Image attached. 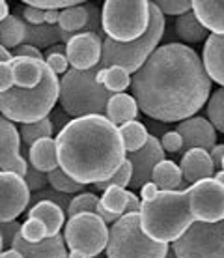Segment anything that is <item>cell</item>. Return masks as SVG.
I'll return each mask as SVG.
<instances>
[{"mask_svg":"<svg viewBox=\"0 0 224 258\" xmlns=\"http://www.w3.org/2000/svg\"><path fill=\"white\" fill-rule=\"evenodd\" d=\"M118 129H120V137H122L125 154L138 152L140 148L146 146L147 139H150V133H147L146 125L142 122H138V120H131V122H127V123H122Z\"/></svg>","mask_w":224,"mask_h":258,"instance_id":"cell-27","label":"cell"},{"mask_svg":"<svg viewBox=\"0 0 224 258\" xmlns=\"http://www.w3.org/2000/svg\"><path fill=\"white\" fill-rule=\"evenodd\" d=\"M26 217H36V219L41 221L47 228V238L60 234L65 223V212L51 200H39V202L32 204V208L26 213Z\"/></svg>","mask_w":224,"mask_h":258,"instance_id":"cell-23","label":"cell"},{"mask_svg":"<svg viewBox=\"0 0 224 258\" xmlns=\"http://www.w3.org/2000/svg\"><path fill=\"white\" fill-rule=\"evenodd\" d=\"M56 41H62V30L58 26L49 25H26L25 32V43L34 47H52L56 45Z\"/></svg>","mask_w":224,"mask_h":258,"instance_id":"cell-31","label":"cell"},{"mask_svg":"<svg viewBox=\"0 0 224 258\" xmlns=\"http://www.w3.org/2000/svg\"><path fill=\"white\" fill-rule=\"evenodd\" d=\"M138 217L142 232L159 243H174L194 223L187 189L159 191L155 199L142 200Z\"/></svg>","mask_w":224,"mask_h":258,"instance_id":"cell-3","label":"cell"},{"mask_svg":"<svg viewBox=\"0 0 224 258\" xmlns=\"http://www.w3.org/2000/svg\"><path fill=\"white\" fill-rule=\"evenodd\" d=\"M13 56H26V58H34V60H45L43 54H41V49L34 45H28V43H23L15 49V54Z\"/></svg>","mask_w":224,"mask_h":258,"instance_id":"cell-47","label":"cell"},{"mask_svg":"<svg viewBox=\"0 0 224 258\" xmlns=\"http://www.w3.org/2000/svg\"><path fill=\"white\" fill-rule=\"evenodd\" d=\"M178 131L183 139L181 152H187L191 148H202L205 152H211L217 146V131L209 120L202 116H191L178 123Z\"/></svg>","mask_w":224,"mask_h":258,"instance_id":"cell-16","label":"cell"},{"mask_svg":"<svg viewBox=\"0 0 224 258\" xmlns=\"http://www.w3.org/2000/svg\"><path fill=\"white\" fill-rule=\"evenodd\" d=\"M165 258H176V254H174V251H172V249H170V251H168V254H167V256H165Z\"/></svg>","mask_w":224,"mask_h":258,"instance_id":"cell-58","label":"cell"},{"mask_svg":"<svg viewBox=\"0 0 224 258\" xmlns=\"http://www.w3.org/2000/svg\"><path fill=\"white\" fill-rule=\"evenodd\" d=\"M58 52H60V54H64V52H65V45H64V43H56V45L49 47L45 54H58Z\"/></svg>","mask_w":224,"mask_h":258,"instance_id":"cell-54","label":"cell"},{"mask_svg":"<svg viewBox=\"0 0 224 258\" xmlns=\"http://www.w3.org/2000/svg\"><path fill=\"white\" fill-rule=\"evenodd\" d=\"M174 30L185 43H200V41H205V38L209 36V32L200 25V21L196 19L192 10L179 15L174 23Z\"/></svg>","mask_w":224,"mask_h":258,"instance_id":"cell-26","label":"cell"},{"mask_svg":"<svg viewBox=\"0 0 224 258\" xmlns=\"http://www.w3.org/2000/svg\"><path fill=\"white\" fill-rule=\"evenodd\" d=\"M60 79L43 62L41 81L38 86L23 90L13 86L12 90L0 94V112L13 123H34L49 118L58 101Z\"/></svg>","mask_w":224,"mask_h":258,"instance_id":"cell-4","label":"cell"},{"mask_svg":"<svg viewBox=\"0 0 224 258\" xmlns=\"http://www.w3.org/2000/svg\"><path fill=\"white\" fill-rule=\"evenodd\" d=\"M168 243L150 239L140 228L138 213H123L109 228L107 258H165Z\"/></svg>","mask_w":224,"mask_h":258,"instance_id":"cell-7","label":"cell"},{"mask_svg":"<svg viewBox=\"0 0 224 258\" xmlns=\"http://www.w3.org/2000/svg\"><path fill=\"white\" fill-rule=\"evenodd\" d=\"M152 181H154L159 191H181L185 189V181L181 168L170 159H163L157 163L152 172Z\"/></svg>","mask_w":224,"mask_h":258,"instance_id":"cell-25","label":"cell"},{"mask_svg":"<svg viewBox=\"0 0 224 258\" xmlns=\"http://www.w3.org/2000/svg\"><path fill=\"white\" fill-rule=\"evenodd\" d=\"M88 25V6L86 4H79V6H71L67 10L60 12V19H58V28L65 34H79L84 32V28Z\"/></svg>","mask_w":224,"mask_h":258,"instance_id":"cell-29","label":"cell"},{"mask_svg":"<svg viewBox=\"0 0 224 258\" xmlns=\"http://www.w3.org/2000/svg\"><path fill=\"white\" fill-rule=\"evenodd\" d=\"M192 4V13L196 15L200 25L204 26L207 32L215 36H224V0H194Z\"/></svg>","mask_w":224,"mask_h":258,"instance_id":"cell-20","label":"cell"},{"mask_svg":"<svg viewBox=\"0 0 224 258\" xmlns=\"http://www.w3.org/2000/svg\"><path fill=\"white\" fill-rule=\"evenodd\" d=\"M10 17V4L6 0H0V23Z\"/></svg>","mask_w":224,"mask_h":258,"instance_id":"cell-52","label":"cell"},{"mask_svg":"<svg viewBox=\"0 0 224 258\" xmlns=\"http://www.w3.org/2000/svg\"><path fill=\"white\" fill-rule=\"evenodd\" d=\"M103 52V39L94 32L73 34L65 43V56L71 70L86 71L99 66Z\"/></svg>","mask_w":224,"mask_h":258,"instance_id":"cell-13","label":"cell"},{"mask_svg":"<svg viewBox=\"0 0 224 258\" xmlns=\"http://www.w3.org/2000/svg\"><path fill=\"white\" fill-rule=\"evenodd\" d=\"M21 236L28 243H39V241H43L47 238V228L36 217H26V221L21 225Z\"/></svg>","mask_w":224,"mask_h":258,"instance_id":"cell-38","label":"cell"},{"mask_svg":"<svg viewBox=\"0 0 224 258\" xmlns=\"http://www.w3.org/2000/svg\"><path fill=\"white\" fill-rule=\"evenodd\" d=\"M28 161H30V167L43 172V174L56 170L60 167L58 165L56 141L51 137L36 141L32 146H28Z\"/></svg>","mask_w":224,"mask_h":258,"instance_id":"cell-21","label":"cell"},{"mask_svg":"<svg viewBox=\"0 0 224 258\" xmlns=\"http://www.w3.org/2000/svg\"><path fill=\"white\" fill-rule=\"evenodd\" d=\"M94 258H99V256H94Z\"/></svg>","mask_w":224,"mask_h":258,"instance_id":"cell-61","label":"cell"},{"mask_svg":"<svg viewBox=\"0 0 224 258\" xmlns=\"http://www.w3.org/2000/svg\"><path fill=\"white\" fill-rule=\"evenodd\" d=\"M138 109L157 122L174 123L194 116L209 99L211 79L198 52L185 43L157 47L131 79Z\"/></svg>","mask_w":224,"mask_h":258,"instance_id":"cell-1","label":"cell"},{"mask_svg":"<svg viewBox=\"0 0 224 258\" xmlns=\"http://www.w3.org/2000/svg\"><path fill=\"white\" fill-rule=\"evenodd\" d=\"M154 4L163 15H176V17L191 12L192 8L189 0H155Z\"/></svg>","mask_w":224,"mask_h":258,"instance_id":"cell-39","label":"cell"},{"mask_svg":"<svg viewBox=\"0 0 224 258\" xmlns=\"http://www.w3.org/2000/svg\"><path fill=\"white\" fill-rule=\"evenodd\" d=\"M150 26L147 0H107L101 8V28L107 38L129 43L142 38Z\"/></svg>","mask_w":224,"mask_h":258,"instance_id":"cell-8","label":"cell"},{"mask_svg":"<svg viewBox=\"0 0 224 258\" xmlns=\"http://www.w3.org/2000/svg\"><path fill=\"white\" fill-rule=\"evenodd\" d=\"M131 176H133V167H131V163L125 159V161L122 163V167L118 168L114 174L110 176L109 180L96 183V189H99V191H105L107 187H112V185H118V187L125 189L129 183H131Z\"/></svg>","mask_w":224,"mask_h":258,"instance_id":"cell-37","label":"cell"},{"mask_svg":"<svg viewBox=\"0 0 224 258\" xmlns=\"http://www.w3.org/2000/svg\"><path fill=\"white\" fill-rule=\"evenodd\" d=\"M97 83L103 84L110 94H123L131 86V75L120 66H107L97 71Z\"/></svg>","mask_w":224,"mask_h":258,"instance_id":"cell-28","label":"cell"},{"mask_svg":"<svg viewBox=\"0 0 224 258\" xmlns=\"http://www.w3.org/2000/svg\"><path fill=\"white\" fill-rule=\"evenodd\" d=\"M222 172H224V159H222Z\"/></svg>","mask_w":224,"mask_h":258,"instance_id":"cell-60","label":"cell"},{"mask_svg":"<svg viewBox=\"0 0 224 258\" xmlns=\"http://www.w3.org/2000/svg\"><path fill=\"white\" fill-rule=\"evenodd\" d=\"M176 258H224V221H194L172 243Z\"/></svg>","mask_w":224,"mask_h":258,"instance_id":"cell-9","label":"cell"},{"mask_svg":"<svg viewBox=\"0 0 224 258\" xmlns=\"http://www.w3.org/2000/svg\"><path fill=\"white\" fill-rule=\"evenodd\" d=\"M23 4L26 6L38 8V10H56V12H62V10H67L71 6H79V4H84L83 0H25Z\"/></svg>","mask_w":224,"mask_h":258,"instance_id":"cell-40","label":"cell"},{"mask_svg":"<svg viewBox=\"0 0 224 258\" xmlns=\"http://www.w3.org/2000/svg\"><path fill=\"white\" fill-rule=\"evenodd\" d=\"M142 200L134 195V191H127V202H125V212L123 213H138L140 212Z\"/></svg>","mask_w":224,"mask_h":258,"instance_id":"cell-48","label":"cell"},{"mask_svg":"<svg viewBox=\"0 0 224 258\" xmlns=\"http://www.w3.org/2000/svg\"><path fill=\"white\" fill-rule=\"evenodd\" d=\"M45 64L49 66V70L54 73V75H64L67 68H69V62H67V56L64 54H45Z\"/></svg>","mask_w":224,"mask_h":258,"instance_id":"cell-43","label":"cell"},{"mask_svg":"<svg viewBox=\"0 0 224 258\" xmlns=\"http://www.w3.org/2000/svg\"><path fill=\"white\" fill-rule=\"evenodd\" d=\"M30 204V191L23 176L0 170V223L17 221Z\"/></svg>","mask_w":224,"mask_h":258,"instance_id":"cell-12","label":"cell"},{"mask_svg":"<svg viewBox=\"0 0 224 258\" xmlns=\"http://www.w3.org/2000/svg\"><path fill=\"white\" fill-rule=\"evenodd\" d=\"M159 144L161 148L165 150V152H168V154H178L183 148V139H181V135H179L178 131H167L159 139Z\"/></svg>","mask_w":224,"mask_h":258,"instance_id":"cell-42","label":"cell"},{"mask_svg":"<svg viewBox=\"0 0 224 258\" xmlns=\"http://www.w3.org/2000/svg\"><path fill=\"white\" fill-rule=\"evenodd\" d=\"M26 23L21 21L15 13H10V17L0 23V45L6 49H17L25 43Z\"/></svg>","mask_w":224,"mask_h":258,"instance_id":"cell-30","label":"cell"},{"mask_svg":"<svg viewBox=\"0 0 224 258\" xmlns=\"http://www.w3.org/2000/svg\"><path fill=\"white\" fill-rule=\"evenodd\" d=\"M163 159H165V150L161 148L159 139L150 135L144 148L133 152V154H127V161L133 167V176H131L129 185L134 189L142 187L146 181L152 180V172H154L155 165Z\"/></svg>","mask_w":224,"mask_h":258,"instance_id":"cell-15","label":"cell"},{"mask_svg":"<svg viewBox=\"0 0 224 258\" xmlns=\"http://www.w3.org/2000/svg\"><path fill=\"white\" fill-rule=\"evenodd\" d=\"M0 258H23V254L17 249H8V251L0 252Z\"/></svg>","mask_w":224,"mask_h":258,"instance_id":"cell-55","label":"cell"},{"mask_svg":"<svg viewBox=\"0 0 224 258\" xmlns=\"http://www.w3.org/2000/svg\"><path fill=\"white\" fill-rule=\"evenodd\" d=\"M202 64L211 83L220 84V88H224V36L209 34L205 38Z\"/></svg>","mask_w":224,"mask_h":258,"instance_id":"cell-19","label":"cell"},{"mask_svg":"<svg viewBox=\"0 0 224 258\" xmlns=\"http://www.w3.org/2000/svg\"><path fill=\"white\" fill-rule=\"evenodd\" d=\"M23 17H25L26 25H34V26L45 25V12L43 10H38V8L26 6L23 10Z\"/></svg>","mask_w":224,"mask_h":258,"instance_id":"cell-46","label":"cell"},{"mask_svg":"<svg viewBox=\"0 0 224 258\" xmlns=\"http://www.w3.org/2000/svg\"><path fill=\"white\" fill-rule=\"evenodd\" d=\"M138 110L140 109H138L133 96H129V94H112L109 103H107V109H105V116L109 118L116 127H120L122 123L136 120Z\"/></svg>","mask_w":224,"mask_h":258,"instance_id":"cell-24","label":"cell"},{"mask_svg":"<svg viewBox=\"0 0 224 258\" xmlns=\"http://www.w3.org/2000/svg\"><path fill=\"white\" fill-rule=\"evenodd\" d=\"M189 208L194 221L217 223L224 221V185L215 178L191 183L187 187Z\"/></svg>","mask_w":224,"mask_h":258,"instance_id":"cell-11","label":"cell"},{"mask_svg":"<svg viewBox=\"0 0 224 258\" xmlns=\"http://www.w3.org/2000/svg\"><path fill=\"white\" fill-rule=\"evenodd\" d=\"M58 19H60V12H56V10H47L45 12V25L58 26Z\"/></svg>","mask_w":224,"mask_h":258,"instance_id":"cell-51","label":"cell"},{"mask_svg":"<svg viewBox=\"0 0 224 258\" xmlns=\"http://www.w3.org/2000/svg\"><path fill=\"white\" fill-rule=\"evenodd\" d=\"M207 118L215 131L224 133V88H218L207 99Z\"/></svg>","mask_w":224,"mask_h":258,"instance_id":"cell-35","label":"cell"},{"mask_svg":"<svg viewBox=\"0 0 224 258\" xmlns=\"http://www.w3.org/2000/svg\"><path fill=\"white\" fill-rule=\"evenodd\" d=\"M21 232V225L17 221H8V223H0V236H2V245L10 247L12 249V243L15 236Z\"/></svg>","mask_w":224,"mask_h":258,"instance_id":"cell-44","label":"cell"},{"mask_svg":"<svg viewBox=\"0 0 224 258\" xmlns=\"http://www.w3.org/2000/svg\"><path fill=\"white\" fill-rule=\"evenodd\" d=\"M67 258H86V254L81 251H69L67 252Z\"/></svg>","mask_w":224,"mask_h":258,"instance_id":"cell-56","label":"cell"},{"mask_svg":"<svg viewBox=\"0 0 224 258\" xmlns=\"http://www.w3.org/2000/svg\"><path fill=\"white\" fill-rule=\"evenodd\" d=\"M12 249H17L23 258H67V247L62 234L45 238L39 243H28L19 232L13 239Z\"/></svg>","mask_w":224,"mask_h":258,"instance_id":"cell-17","label":"cell"},{"mask_svg":"<svg viewBox=\"0 0 224 258\" xmlns=\"http://www.w3.org/2000/svg\"><path fill=\"white\" fill-rule=\"evenodd\" d=\"M52 131H54V125H52L51 118H45V120H39V122L34 123H23L19 129L21 142H25L26 146H32L34 142L39 141V139L51 137Z\"/></svg>","mask_w":224,"mask_h":258,"instance_id":"cell-33","label":"cell"},{"mask_svg":"<svg viewBox=\"0 0 224 258\" xmlns=\"http://www.w3.org/2000/svg\"><path fill=\"white\" fill-rule=\"evenodd\" d=\"M26 168H28V163L21 155L19 129L8 118L0 116V170L25 176Z\"/></svg>","mask_w":224,"mask_h":258,"instance_id":"cell-14","label":"cell"},{"mask_svg":"<svg viewBox=\"0 0 224 258\" xmlns=\"http://www.w3.org/2000/svg\"><path fill=\"white\" fill-rule=\"evenodd\" d=\"M125 202H127V191L123 187L112 185L103 191V197H99V204L105 210L116 217H122L125 212Z\"/></svg>","mask_w":224,"mask_h":258,"instance_id":"cell-32","label":"cell"},{"mask_svg":"<svg viewBox=\"0 0 224 258\" xmlns=\"http://www.w3.org/2000/svg\"><path fill=\"white\" fill-rule=\"evenodd\" d=\"M13 86L15 84H13L12 66H10V62H4V64H0V94L12 90Z\"/></svg>","mask_w":224,"mask_h":258,"instance_id":"cell-45","label":"cell"},{"mask_svg":"<svg viewBox=\"0 0 224 258\" xmlns=\"http://www.w3.org/2000/svg\"><path fill=\"white\" fill-rule=\"evenodd\" d=\"M54 141L60 168L83 185L109 180L127 159L120 129L103 114L73 118Z\"/></svg>","mask_w":224,"mask_h":258,"instance_id":"cell-2","label":"cell"},{"mask_svg":"<svg viewBox=\"0 0 224 258\" xmlns=\"http://www.w3.org/2000/svg\"><path fill=\"white\" fill-rule=\"evenodd\" d=\"M179 168H181V174H183V181L189 185L215 176L211 155H209V152H205L202 148H191L183 152Z\"/></svg>","mask_w":224,"mask_h":258,"instance_id":"cell-18","label":"cell"},{"mask_svg":"<svg viewBox=\"0 0 224 258\" xmlns=\"http://www.w3.org/2000/svg\"><path fill=\"white\" fill-rule=\"evenodd\" d=\"M13 54L10 52V49H6L4 45H0V64H4V62H12Z\"/></svg>","mask_w":224,"mask_h":258,"instance_id":"cell-53","label":"cell"},{"mask_svg":"<svg viewBox=\"0 0 224 258\" xmlns=\"http://www.w3.org/2000/svg\"><path fill=\"white\" fill-rule=\"evenodd\" d=\"M2 249H4V245H2V236H0V252H2Z\"/></svg>","mask_w":224,"mask_h":258,"instance_id":"cell-59","label":"cell"},{"mask_svg":"<svg viewBox=\"0 0 224 258\" xmlns=\"http://www.w3.org/2000/svg\"><path fill=\"white\" fill-rule=\"evenodd\" d=\"M157 193H159L157 185L150 180L140 187V200H152V199H155V197H157Z\"/></svg>","mask_w":224,"mask_h":258,"instance_id":"cell-50","label":"cell"},{"mask_svg":"<svg viewBox=\"0 0 224 258\" xmlns=\"http://www.w3.org/2000/svg\"><path fill=\"white\" fill-rule=\"evenodd\" d=\"M213 178H215V180H217L218 183H222V185H224V172H222V170H217Z\"/></svg>","mask_w":224,"mask_h":258,"instance_id":"cell-57","label":"cell"},{"mask_svg":"<svg viewBox=\"0 0 224 258\" xmlns=\"http://www.w3.org/2000/svg\"><path fill=\"white\" fill-rule=\"evenodd\" d=\"M23 180H25L26 187H28L30 193H38V191L45 189V185H49V183H47V174L39 172V170H36V168H32V167L26 168V174L23 176Z\"/></svg>","mask_w":224,"mask_h":258,"instance_id":"cell-41","label":"cell"},{"mask_svg":"<svg viewBox=\"0 0 224 258\" xmlns=\"http://www.w3.org/2000/svg\"><path fill=\"white\" fill-rule=\"evenodd\" d=\"M209 155H211V161H213V167H215V172H217V170H222L224 144H217V146L209 152Z\"/></svg>","mask_w":224,"mask_h":258,"instance_id":"cell-49","label":"cell"},{"mask_svg":"<svg viewBox=\"0 0 224 258\" xmlns=\"http://www.w3.org/2000/svg\"><path fill=\"white\" fill-rule=\"evenodd\" d=\"M97 206H99V197L96 193H83L75 195L73 199L69 200V206H67V215L73 217V215H77V213H83V212H90V213H96L97 212Z\"/></svg>","mask_w":224,"mask_h":258,"instance_id":"cell-36","label":"cell"},{"mask_svg":"<svg viewBox=\"0 0 224 258\" xmlns=\"http://www.w3.org/2000/svg\"><path fill=\"white\" fill-rule=\"evenodd\" d=\"M163 34H165V15L155 8L154 2H150V26H147L146 34L134 41H129V43H118V41L107 38L103 41V52L99 64L103 68L120 66L129 75H134L146 64V60L154 54Z\"/></svg>","mask_w":224,"mask_h":258,"instance_id":"cell-6","label":"cell"},{"mask_svg":"<svg viewBox=\"0 0 224 258\" xmlns=\"http://www.w3.org/2000/svg\"><path fill=\"white\" fill-rule=\"evenodd\" d=\"M47 183L51 185V189H54L58 193H64V195H79V193H83V189H84L83 183L75 181L71 176L65 174L60 167L47 174Z\"/></svg>","mask_w":224,"mask_h":258,"instance_id":"cell-34","label":"cell"},{"mask_svg":"<svg viewBox=\"0 0 224 258\" xmlns=\"http://www.w3.org/2000/svg\"><path fill=\"white\" fill-rule=\"evenodd\" d=\"M45 60H34L26 58V56H13L10 66H12L13 73V84L17 88L28 90L38 86L41 81V68H43Z\"/></svg>","mask_w":224,"mask_h":258,"instance_id":"cell-22","label":"cell"},{"mask_svg":"<svg viewBox=\"0 0 224 258\" xmlns=\"http://www.w3.org/2000/svg\"><path fill=\"white\" fill-rule=\"evenodd\" d=\"M103 66H96L92 70L77 71L67 70L60 79V105L67 116L83 118L90 114H103L110 99V94L103 84L97 83V71Z\"/></svg>","mask_w":224,"mask_h":258,"instance_id":"cell-5","label":"cell"},{"mask_svg":"<svg viewBox=\"0 0 224 258\" xmlns=\"http://www.w3.org/2000/svg\"><path fill=\"white\" fill-rule=\"evenodd\" d=\"M64 241L69 251H81L86 258L99 256L107 249L109 225L96 213H77L65 223Z\"/></svg>","mask_w":224,"mask_h":258,"instance_id":"cell-10","label":"cell"}]
</instances>
